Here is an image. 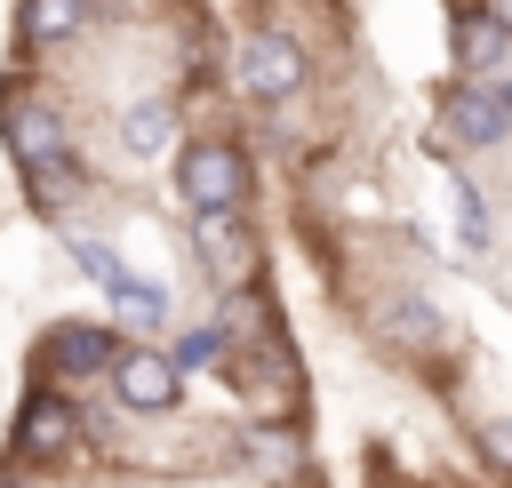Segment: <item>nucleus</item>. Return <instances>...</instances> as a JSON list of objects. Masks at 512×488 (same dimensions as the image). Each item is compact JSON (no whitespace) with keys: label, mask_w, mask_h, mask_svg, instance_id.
Wrapping results in <instances>:
<instances>
[{"label":"nucleus","mask_w":512,"mask_h":488,"mask_svg":"<svg viewBox=\"0 0 512 488\" xmlns=\"http://www.w3.org/2000/svg\"><path fill=\"white\" fill-rule=\"evenodd\" d=\"M448 56L464 64V80H488V72L512 56V32H504L488 8H464V16L448 24Z\"/></svg>","instance_id":"9d476101"},{"label":"nucleus","mask_w":512,"mask_h":488,"mask_svg":"<svg viewBox=\"0 0 512 488\" xmlns=\"http://www.w3.org/2000/svg\"><path fill=\"white\" fill-rule=\"evenodd\" d=\"M248 192H256V160L232 136H192L176 152V200H184V216L192 208H248Z\"/></svg>","instance_id":"f03ea898"},{"label":"nucleus","mask_w":512,"mask_h":488,"mask_svg":"<svg viewBox=\"0 0 512 488\" xmlns=\"http://www.w3.org/2000/svg\"><path fill=\"white\" fill-rule=\"evenodd\" d=\"M488 16H496V24H504V32H512V0H488Z\"/></svg>","instance_id":"6ab92c4d"},{"label":"nucleus","mask_w":512,"mask_h":488,"mask_svg":"<svg viewBox=\"0 0 512 488\" xmlns=\"http://www.w3.org/2000/svg\"><path fill=\"white\" fill-rule=\"evenodd\" d=\"M232 344H224V328L216 320H200V328H184L176 344H168V360H176V376H200V368H216Z\"/></svg>","instance_id":"4468645a"},{"label":"nucleus","mask_w":512,"mask_h":488,"mask_svg":"<svg viewBox=\"0 0 512 488\" xmlns=\"http://www.w3.org/2000/svg\"><path fill=\"white\" fill-rule=\"evenodd\" d=\"M0 144H8L16 176H48L56 160H72V120L48 96H32V80H8L0 88Z\"/></svg>","instance_id":"f257e3e1"},{"label":"nucleus","mask_w":512,"mask_h":488,"mask_svg":"<svg viewBox=\"0 0 512 488\" xmlns=\"http://www.w3.org/2000/svg\"><path fill=\"white\" fill-rule=\"evenodd\" d=\"M72 264H80V272H88V280H96L104 296H112V288L128 280V264L112 256V240H72Z\"/></svg>","instance_id":"f3484780"},{"label":"nucleus","mask_w":512,"mask_h":488,"mask_svg":"<svg viewBox=\"0 0 512 488\" xmlns=\"http://www.w3.org/2000/svg\"><path fill=\"white\" fill-rule=\"evenodd\" d=\"M112 360H120V336H112V328L64 320V328L48 336V368L64 376V392H72V384H96V376H112Z\"/></svg>","instance_id":"1a4fd4ad"},{"label":"nucleus","mask_w":512,"mask_h":488,"mask_svg":"<svg viewBox=\"0 0 512 488\" xmlns=\"http://www.w3.org/2000/svg\"><path fill=\"white\" fill-rule=\"evenodd\" d=\"M240 464L264 472V480H288V472L304 464V448H296L288 432H248V440H240Z\"/></svg>","instance_id":"ddd939ff"},{"label":"nucleus","mask_w":512,"mask_h":488,"mask_svg":"<svg viewBox=\"0 0 512 488\" xmlns=\"http://www.w3.org/2000/svg\"><path fill=\"white\" fill-rule=\"evenodd\" d=\"M480 456L512 472V416H496V424H480Z\"/></svg>","instance_id":"a211bd4d"},{"label":"nucleus","mask_w":512,"mask_h":488,"mask_svg":"<svg viewBox=\"0 0 512 488\" xmlns=\"http://www.w3.org/2000/svg\"><path fill=\"white\" fill-rule=\"evenodd\" d=\"M72 440H80V408H72V392H64V384H32V392L16 400L8 448H16L24 464H56V456H72Z\"/></svg>","instance_id":"20e7f679"},{"label":"nucleus","mask_w":512,"mask_h":488,"mask_svg":"<svg viewBox=\"0 0 512 488\" xmlns=\"http://www.w3.org/2000/svg\"><path fill=\"white\" fill-rule=\"evenodd\" d=\"M376 344H384V352H408V360H416V352H440V344H448V312L424 304V296H384V304H376Z\"/></svg>","instance_id":"6e6552de"},{"label":"nucleus","mask_w":512,"mask_h":488,"mask_svg":"<svg viewBox=\"0 0 512 488\" xmlns=\"http://www.w3.org/2000/svg\"><path fill=\"white\" fill-rule=\"evenodd\" d=\"M232 80H240L248 104H288V96L312 80V56H304V40H288V32H248V40L232 48Z\"/></svg>","instance_id":"7ed1b4c3"},{"label":"nucleus","mask_w":512,"mask_h":488,"mask_svg":"<svg viewBox=\"0 0 512 488\" xmlns=\"http://www.w3.org/2000/svg\"><path fill=\"white\" fill-rule=\"evenodd\" d=\"M112 304H120L136 328H160V320H168V288H160V280H136V272L112 288Z\"/></svg>","instance_id":"dca6fc26"},{"label":"nucleus","mask_w":512,"mask_h":488,"mask_svg":"<svg viewBox=\"0 0 512 488\" xmlns=\"http://www.w3.org/2000/svg\"><path fill=\"white\" fill-rule=\"evenodd\" d=\"M176 144V104L168 96H136L128 112H120V152L128 160H160Z\"/></svg>","instance_id":"9b49d317"},{"label":"nucleus","mask_w":512,"mask_h":488,"mask_svg":"<svg viewBox=\"0 0 512 488\" xmlns=\"http://www.w3.org/2000/svg\"><path fill=\"white\" fill-rule=\"evenodd\" d=\"M112 400L128 408V416H168L176 400H184V376H176V360L168 352H144V344H128L120 360H112Z\"/></svg>","instance_id":"423d86ee"},{"label":"nucleus","mask_w":512,"mask_h":488,"mask_svg":"<svg viewBox=\"0 0 512 488\" xmlns=\"http://www.w3.org/2000/svg\"><path fill=\"white\" fill-rule=\"evenodd\" d=\"M440 120H448V144H464V152H488V144H504V128H512L504 80H456V88L440 96Z\"/></svg>","instance_id":"0eeeda50"},{"label":"nucleus","mask_w":512,"mask_h":488,"mask_svg":"<svg viewBox=\"0 0 512 488\" xmlns=\"http://www.w3.org/2000/svg\"><path fill=\"white\" fill-rule=\"evenodd\" d=\"M448 208H456V240H464V256H480V248H488V208H480L472 176H448Z\"/></svg>","instance_id":"2eb2a0df"},{"label":"nucleus","mask_w":512,"mask_h":488,"mask_svg":"<svg viewBox=\"0 0 512 488\" xmlns=\"http://www.w3.org/2000/svg\"><path fill=\"white\" fill-rule=\"evenodd\" d=\"M192 248H200V264H208L224 288L256 280V256H264V240H256V224H248V208H192Z\"/></svg>","instance_id":"39448f33"},{"label":"nucleus","mask_w":512,"mask_h":488,"mask_svg":"<svg viewBox=\"0 0 512 488\" xmlns=\"http://www.w3.org/2000/svg\"><path fill=\"white\" fill-rule=\"evenodd\" d=\"M80 16H88V0H24L16 32H24V48H56L80 32Z\"/></svg>","instance_id":"f8f14e48"}]
</instances>
